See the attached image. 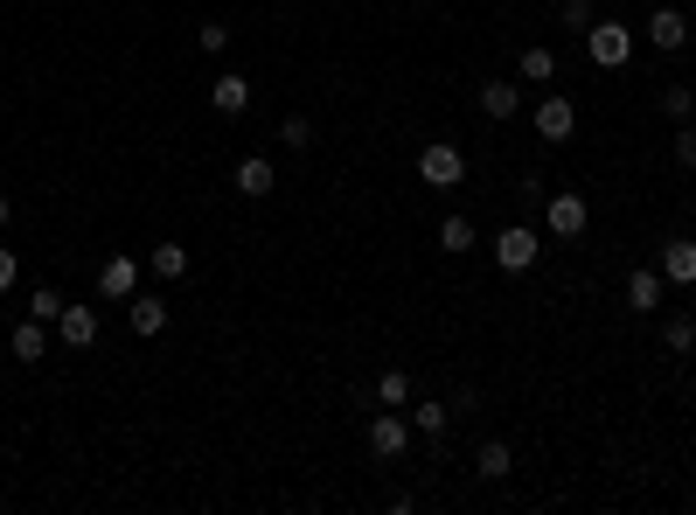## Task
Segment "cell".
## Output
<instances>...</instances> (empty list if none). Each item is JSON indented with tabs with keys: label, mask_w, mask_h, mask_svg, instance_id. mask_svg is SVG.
<instances>
[{
	"label": "cell",
	"mask_w": 696,
	"mask_h": 515,
	"mask_svg": "<svg viewBox=\"0 0 696 515\" xmlns=\"http://www.w3.org/2000/svg\"><path fill=\"white\" fill-rule=\"evenodd\" d=\"M210 105H216L223 119H244V112H251V77H238V70L216 77V84H210Z\"/></svg>",
	"instance_id": "13"
},
{
	"label": "cell",
	"mask_w": 696,
	"mask_h": 515,
	"mask_svg": "<svg viewBox=\"0 0 696 515\" xmlns=\"http://www.w3.org/2000/svg\"><path fill=\"white\" fill-rule=\"evenodd\" d=\"M655 272L668 279V286H696V238H668L662 258H655Z\"/></svg>",
	"instance_id": "9"
},
{
	"label": "cell",
	"mask_w": 696,
	"mask_h": 515,
	"mask_svg": "<svg viewBox=\"0 0 696 515\" xmlns=\"http://www.w3.org/2000/svg\"><path fill=\"white\" fill-rule=\"evenodd\" d=\"M536 251H544V238H536L529 223H508V230H495V265L515 279V272H529L536 265Z\"/></svg>",
	"instance_id": "4"
},
{
	"label": "cell",
	"mask_w": 696,
	"mask_h": 515,
	"mask_svg": "<svg viewBox=\"0 0 696 515\" xmlns=\"http://www.w3.org/2000/svg\"><path fill=\"white\" fill-rule=\"evenodd\" d=\"M648 42L676 57V49L689 42V21H683V8H655V14H648Z\"/></svg>",
	"instance_id": "15"
},
{
	"label": "cell",
	"mask_w": 696,
	"mask_h": 515,
	"mask_svg": "<svg viewBox=\"0 0 696 515\" xmlns=\"http://www.w3.org/2000/svg\"><path fill=\"white\" fill-rule=\"evenodd\" d=\"M147 272L174 286V279H189V251H182V244H153V251H147Z\"/></svg>",
	"instance_id": "18"
},
{
	"label": "cell",
	"mask_w": 696,
	"mask_h": 515,
	"mask_svg": "<svg viewBox=\"0 0 696 515\" xmlns=\"http://www.w3.org/2000/svg\"><path fill=\"white\" fill-rule=\"evenodd\" d=\"M536 133H544L551 147H564V140L578 133V105H572V98H564V91H551L544 105H536Z\"/></svg>",
	"instance_id": "7"
},
{
	"label": "cell",
	"mask_w": 696,
	"mask_h": 515,
	"mask_svg": "<svg viewBox=\"0 0 696 515\" xmlns=\"http://www.w3.org/2000/svg\"><path fill=\"white\" fill-rule=\"evenodd\" d=\"M376 404H411V376L404 370H383L376 376Z\"/></svg>",
	"instance_id": "23"
},
{
	"label": "cell",
	"mask_w": 696,
	"mask_h": 515,
	"mask_svg": "<svg viewBox=\"0 0 696 515\" xmlns=\"http://www.w3.org/2000/svg\"><path fill=\"white\" fill-rule=\"evenodd\" d=\"M585 223H592V202H585L578 189H557V195L544 202V230H551V238L578 244V238H585Z\"/></svg>",
	"instance_id": "2"
},
{
	"label": "cell",
	"mask_w": 696,
	"mask_h": 515,
	"mask_svg": "<svg viewBox=\"0 0 696 515\" xmlns=\"http://www.w3.org/2000/svg\"><path fill=\"white\" fill-rule=\"evenodd\" d=\"M418 182L425 189H460V182H467V153H460L453 140H432L418 153Z\"/></svg>",
	"instance_id": "3"
},
{
	"label": "cell",
	"mask_w": 696,
	"mask_h": 515,
	"mask_svg": "<svg viewBox=\"0 0 696 515\" xmlns=\"http://www.w3.org/2000/svg\"><path fill=\"white\" fill-rule=\"evenodd\" d=\"M585 57L599 70H627L634 63V29H627V21H592V29H585Z\"/></svg>",
	"instance_id": "1"
},
{
	"label": "cell",
	"mask_w": 696,
	"mask_h": 515,
	"mask_svg": "<svg viewBox=\"0 0 696 515\" xmlns=\"http://www.w3.org/2000/svg\"><path fill=\"white\" fill-rule=\"evenodd\" d=\"M564 21H572V29H592V0H564Z\"/></svg>",
	"instance_id": "29"
},
{
	"label": "cell",
	"mask_w": 696,
	"mask_h": 515,
	"mask_svg": "<svg viewBox=\"0 0 696 515\" xmlns=\"http://www.w3.org/2000/svg\"><path fill=\"white\" fill-rule=\"evenodd\" d=\"M662 342L676 349V355H696V314H683V321H668L662 327Z\"/></svg>",
	"instance_id": "24"
},
{
	"label": "cell",
	"mask_w": 696,
	"mask_h": 515,
	"mask_svg": "<svg viewBox=\"0 0 696 515\" xmlns=\"http://www.w3.org/2000/svg\"><path fill=\"white\" fill-rule=\"evenodd\" d=\"M446 425H453V404H432V397H425V404H411V432H425V440H440Z\"/></svg>",
	"instance_id": "20"
},
{
	"label": "cell",
	"mask_w": 696,
	"mask_h": 515,
	"mask_svg": "<svg viewBox=\"0 0 696 515\" xmlns=\"http://www.w3.org/2000/svg\"><path fill=\"white\" fill-rule=\"evenodd\" d=\"M140 293V258L133 251H119V258H105V265H98V300H133Z\"/></svg>",
	"instance_id": "6"
},
{
	"label": "cell",
	"mask_w": 696,
	"mask_h": 515,
	"mask_svg": "<svg viewBox=\"0 0 696 515\" xmlns=\"http://www.w3.org/2000/svg\"><path fill=\"white\" fill-rule=\"evenodd\" d=\"M57 342H63V349H98V306L70 300L63 314H57Z\"/></svg>",
	"instance_id": "8"
},
{
	"label": "cell",
	"mask_w": 696,
	"mask_h": 515,
	"mask_svg": "<svg viewBox=\"0 0 696 515\" xmlns=\"http://www.w3.org/2000/svg\"><path fill=\"white\" fill-rule=\"evenodd\" d=\"M481 112L487 119H515L523 112V77H487L481 84Z\"/></svg>",
	"instance_id": "10"
},
{
	"label": "cell",
	"mask_w": 696,
	"mask_h": 515,
	"mask_svg": "<svg viewBox=\"0 0 696 515\" xmlns=\"http://www.w3.org/2000/svg\"><path fill=\"white\" fill-rule=\"evenodd\" d=\"M404 446H411V418L397 404H383L370 418V460H404Z\"/></svg>",
	"instance_id": "5"
},
{
	"label": "cell",
	"mask_w": 696,
	"mask_h": 515,
	"mask_svg": "<svg viewBox=\"0 0 696 515\" xmlns=\"http://www.w3.org/2000/svg\"><path fill=\"white\" fill-rule=\"evenodd\" d=\"M279 189V168L265 161V153H244V161H238V195L244 202H265Z\"/></svg>",
	"instance_id": "11"
},
{
	"label": "cell",
	"mask_w": 696,
	"mask_h": 515,
	"mask_svg": "<svg viewBox=\"0 0 696 515\" xmlns=\"http://www.w3.org/2000/svg\"><path fill=\"white\" fill-rule=\"evenodd\" d=\"M662 293H668V279H662L655 265H634V272H627V306H634V314H655Z\"/></svg>",
	"instance_id": "12"
},
{
	"label": "cell",
	"mask_w": 696,
	"mask_h": 515,
	"mask_svg": "<svg viewBox=\"0 0 696 515\" xmlns=\"http://www.w3.org/2000/svg\"><path fill=\"white\" fill-rule=\"evenodd\" d=\"M474 244H481V230H474L467 216H446V223H440V251H453V258H467Z\"/></svg>",
	"instance_id": "19"
},
{
	"label": "cell",
	"mask_w": 696,
	"mask_h": 515,
	"mask_svg": "<svg viewBox=\"0 0 696 515\" xmlns=\"http://www.w3.org/2000/svg\"><path fill=\"white\" fill-rule=\"evenodd\" d=\"M42 355H49V321L21 314L14 321V363H42Z\"/></svg>",
	"instance_id": "16"
},
{
	"label": "cell",
	"mask_w": 696,
	"mask_h": 515,
	"mask_svg": "<svg viewBox=\"0 0 696 515\" xmlns=\"http://www.w3.org/2000/svg\"><path fill=\"white\" fill-rule=\"evenodd\" d=\"M515 77H523V84H551V77H557V57H551V49H523Z\"/></svg>",
	"instance_id": "21"
},
{
	"label": "cell",
	"mask_w": 696,
	"mask_h": 515,
	"mask_svg": "<svg viewBox=\"0 0 696 515\" xmlns=\"http://www.w3.org/2000/svg\"><path fill=\"white\" fill-rule=\"evenodd\" d=\"M662 112H668V119L683 125V119L696 112V91H689V84H668V91H662Z\"/></svg>",
	"instance_id": "26"
},
{
	"label": "cell",
	"mask_w": 696,
	"mask_h": 515,
	"mask_svg": "<svg viewBox=\"0 0 696 515\" xmlns=\"http://www.w3.org/2000/svg\"><path fill=\"white\" fill-rule=\"evenodd\" d=\"M474 474H481V481H508V474H515V453H508V440H481V453H474Z\"/></svg>",
	"instance_id": "17"
},
{
	"label": "cell",
	"mask_w": 696,
	"mask_h": 515,
	"mask_svg": "<svg viewBox=\"0 0 696 515\" xmlns=\"http://www.w3.org/2000/svg\"><path fill=\"white\" fill-rule=\"evenodd\" d=\"M8 216H14V202H8V195H0V230H8Z\"/></svg>",
	"instance_id": "31"
},
{
	"label": "cell",
	"mask_w": 696,
	"mask_h": 515,
	"mask_svg": "<svg viewBox=\"0 0 696 515\" xmlns=\"http://www.w3.org/2000/svg\"><path fill=\"white\" fill-rule=\"evenodd\" d=\"M676 168L696 174V125H689V119H683V133H676Z\"/></svg>",
	"instance_id": "27"
},
{
	"label": "cell",
	"mask_w": 696,
	"mask_h": 515,
	"mask_svg": "<svg viewBox=\"0 0 696 515\" xmlns=\"http://www.w3.org/2000/svg\"><path fill=\"white\" fill-rule=\"evenodd\" d=\"M621 8H627V0H621Z\"/></svg>",
	"instance_id": "32"
},
{
	"label": "cell",
	"mask_w": 696,
	"mask_h": 515,
	"mask_svg": "<svg viewBox=\"0 0 696 515\" xmlns=\"http://www.w3.org/2000/svg\"><path fill=\"white\" fill-rule=\"evenodd\" d=\"M195 42L210 49V57H216V49H230V21H202V29H195Z\"/></svg>",
	"instance_id": "28"
},
{
	"label": "cell",
	"mask_w": 696,
	"mask_h": 515,
	"mask_svg": "<svg viewBox=\"0 0 696 515\" xmlns=\"http://www.w3.org/2000/svg\"><path fill=\"white\" fill-rule=\"evenodd\" d=\"M125 327H133L140 342H153V334L168 327V300H147V293H133V300H125Z\"/></svg>",
	"instance_id": "14"
},
{
	"label": "cell",
	"mask_w": 696,
	"mask_h": 515,
	"mask_svg": "<svg viewBox=\"0 0 696 515\" xmlns=\"http://www.w3.org/2000/svg\"><path fill=\"white\" fill-rule=\"evenodd\" d=\"M14 272H21V265H14V251H8V244H0V293H8V286H14Z\"/></svg>",
	"instance_id": "30"
},
{
	"label": "cell",
	"mask_w": 696,
	"mask_h": 515,
	"mask_svg": "<svg viewBox=\"0 0 696 515\" xmlns=\"http://www.w3.org/2000/svg\"><path fill=\"white\" fill-rule=\"evenodd\" d=\"M279 147H314V119H300V112H286V119H279Z\"/></svg>",
	"instance_id": "22"
},
{
	"label": "cell",
	"mask_w": 696,
	"mask_h": 515,
	"mask_svg": "<svg viewBox=\"0 0 696 515\" xmlns=\"http://www.w3.org/2000/svg\"><path fill=\"white\" fill-rule=\"evenodd\" d=\"M63 306H70V300H63L57 286H42V293H29V314H36V321H49V327H57V314H63Z\"/></svg>",
	"instance_id": "25"
}]
</instances>
